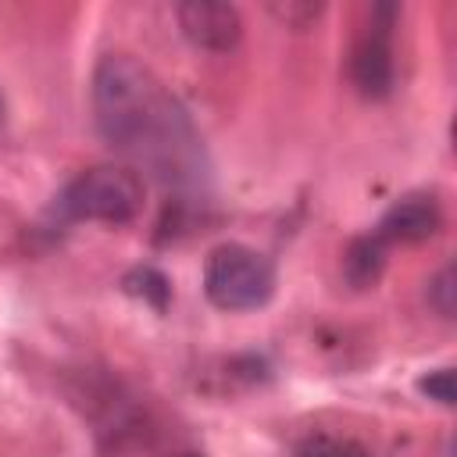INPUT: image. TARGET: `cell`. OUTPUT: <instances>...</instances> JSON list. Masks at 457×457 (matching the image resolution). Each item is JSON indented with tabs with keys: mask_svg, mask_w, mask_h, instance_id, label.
I'll list each match as a JSON object with an SVG mask.
<instances>
[{
	"mask_svg": "<svg viewBox=\"0 0 457 457\" xmlns=\"http://www.w3.org/2000/svg\"><path fill=\"white\" fill-rule=\"evenodd\" d=\"M96 129L111 150L146 168L161 186L196 193L207 182V150L189 111L129 54H104L93 71Z\"/></svg>",
	"mask_w": 457,
	"mask_h": 457,
	"instance_id": "6da1fadb",
	"label": "cell"
},
{
	"mask_svg": "<svg viewBox=\"0 0 457 457\" xmlns=\"http://www.w3.org/2000/svg\"><path fill=\"white\" fill-rule=\"evenodd\" d=\"M57 211L64 221L125 225L143 211V179L129 164H96L64 186Z\"/></svg>",
	"mask_w": 457,
	"mask_h": 457,
	"instance_id": "7a4b0ae2",
	"label": "cell"
},
{
	"mask_svg": "<svg viewBox=\"0 0 457 457\" xmlns=\"http://www.w3.org/2000/svg\"><path fill=\"white\" fill-rule=\"evenodd\" d=\"M204 293L221 311H257L275 296V268L246 243H221L204 261Z\"/></svg>",
	"mask_w": 457,
	"mask_h": 457,
	"instance_id": "3957f363",
	"label": "cell"
},
{
	"mask_svg": "<svg viewBox=\"0 0 457 457\" xmlns=\"http://www.w3.org/2000/svg\"><path fill=\"white\" fill-rule=\"evenodd\" d=\"M400 7L396 4H375L368 29L361 32L353 57H350V79L361 96L382 100L393 93L396 79V61H393V25H396Z\"/></svg>",
	"mask_w": 457,
	"mask_h": 457,
	"instance_id": "277c9868",
	"label": "cell"
},
{
	"mask_svg": "<svg viewBox=\"0 0 457 457\" xmlns=\"http://www.w3.org/2000/svg\"><path fill=\"white\" fill-rule=\"evenodd\" d=\"M175 18H179L182 36L193 46L211 50V54L232 50L243 36L239 11L232 4H221V0H186V4L175 7Z\"/></svg>",
	"mask_w": 457,
	"mask_h": 457,
	"instance_id": "5b68a950",
	"label": "cell"
},
{
	"mask_svg": "<svg viewBox=\"0 0 457 457\" xmlns=\"http://www.w3.org/2000/svg\"><path fill=\"white\" fill-rule=\"evenodd\" d=\"M439 225H443L439 200L432 193H407V196L389 204V211L375 225V236L386 246H393V243H425L439 232Z\"/></svg>",
	"mask_w": 457,
	"mask_h": 457,
	"instance_id": "8992f818",
	"label": "cell"
},
{
	"mask_svg": "<svg viewBox=\"0 0 457 457\" xmlns=\"http://www.w3.org/2000/svg\"><path fill=\"white\" fill-rule=\"evenodd\" d=\"M386 253H389V246H386L375 232L357 236V239L350 243L346 257H343V275H346V282H350L353 289L375 286V282L382 278V271H386Z\"/></svg>",
	"mask_w": 457,
	"mask_h": 457,
	"instance_id": "52a82bcc",
	"label": "cell"
},
{
	"mask_svg": "<svg viewBox=\"0 0 457 457\" xmlns=\"http://www.w3.org/2000/svg\"><path fill=\"white\" fill-rule=\"evenodd\" d=\"M125 289L132 296H143L157 311H164L168 307V296H171V286H168V278L157 268H136L132 275H125Z\"/></svg>",
	"mask_w": 457,
	"mask_h": 457,
	"instance_id": "ba28073f",
	"label": "cell"
},
{
	"mask_svg": "<svg viewBox=\"0 0 457 457\" xmlns=\"http://www.w3.org/2000/svg\"><path fill=\"white\" fill-rule=\"evenodd\" d=\"M296 457H371L361 443L353 439H336V436H307L296 446Z\"/></svg>",
	"mask_w": 457,
	"mask_h": 457,
	"instance_id": "9c48e42d",
	"label": "cell"
},
{
	"mask_svg": "<svg viewBox=\"0 0 457 457\" xmlns=\"http://www.w3.org/2000/svg\"><path fill=\"white\" fill-rule=\"evenodd\" d=\"M428 303H432L443 318H453V307H457V278H453V264L439 268L436 278L428 282Z\"/></svg>",
	"mask_w": 457,
	"mask_h": 457,
	"instance_id": "30bf717a",
	"label": "cell"
},
{
	"mask_svg": "<svg viewBox=\"0 0 457 457\" xmlns=\"http://www.w3.org/2000/svg\"><path fill=\"white\" fill-rule=\"evenodd\" d=\"M418 389H421L428 400H436L439 407H453V371H450V368H436V371L421 375V378H418Z\"/></svg>",
	"mask_w": 457,
	"mask_h": 457,
	"instance_id": "8fae6325",
	"label": "cell"
},
{
	"mask_svg": "<svg viewBox=\"0 0 457 457\" xmlns=\"http://www.w3.org/2000/svg\"><path fill=\"white\" fill-rule=\"evenodd\" d=\"M286 25H293V29H303L307 21H314L318 14H321V7L318 4H286V7H271Z\"/></svg>",
	"mask_w": 457,
	"mask_h": 457,
	"instance_id": "7c38bea8",
	"label": "cell"
},
{
	"mask_svg": "<svg viewBox=\"0 0 457 457\" xmlns=\"http://www.w3.org/2000/svg\"><path fill=\"white\" fill-rule=\"evenodd\" d=\"M186 457H196V453H186Z\"/></svg>",
	"mask_w": 457,
	"mask_h": 457,
	"instance_id": "4fadbf2b",
	"label": "cell"
}]
</instances>
